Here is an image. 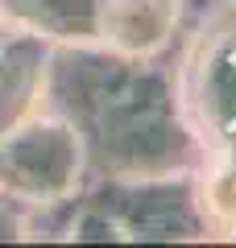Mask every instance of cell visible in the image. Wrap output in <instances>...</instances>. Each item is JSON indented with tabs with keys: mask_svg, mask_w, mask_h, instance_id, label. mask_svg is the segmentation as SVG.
<instances>
[{
	"mask_svg": "<svg viewBox=\"0 0 236 248\" xmlns=\"http://www.w3.org/2000/svg\"><path fill=\"white\" fill-rule=\"evenodd\" d=\"M42 112L75 128L87 182L207 170V149L178 104L174 42L149 58L104 42H54Z\"/></svg>",
	"mask_w": 236,
	"mask_h": 248,
	"instance_id": "6da1fadb",
	"label": "cell"
},
{
	"mask_svg": "<svg viewBox=\"0 0 236 248\" xmlns=\"http://www.w3.org/2000/svg\"><path fill=\"white\" fill-rule=\"evenodd\" d=\"M174 83L207 166L236 153V0H183Z\"/></svg>",
	"mask_w": 236,
	"mask_h": 248,
	"instance_id": "7a4b0ae2",
	"label": "cell"
},
{
	"mask_svg": "<svg viewBox=\"0 0 236 248\" xmlns=\"http://www.w3.org/2000/svg\"><path fill=\"white\" fill-rule=\"evenodd\" d=\"M79 199H83V207L104 215L120 240H133V244L211 240V223L199 195V174L96 178V182H83Z\"/></svg>",
	"mask_w": 236,
	"mask_h": 248,
	"instance_id": "3957f363",
	"label": "cell"
},
{
	"mask_svg": "<svg viewBox=\"0 0 236 248\" xmlns=\"http://www.w3.org/2000/svg\"><path fill=\"white\" fill-rule=\"evenodd\" d=\"M83 149L62 116L37 112L0 137V195L21 207H46L83 190Z\"/></svg>",
	"mask_w": 236,
	"mask_h": 248,
	"instance_id": "277c9868",
	"label": "cell"
},
{
	"mask_svg": "<svg viewBox=\"0 0 236 248\" xmlns=\"http://www.w3.org/2000/svg\"><path fill=\"white\" fill-rule=\"evenodd\" d=\"M54 42L21 25H0V137L42 112Z\"/></svg>",
	"mask_w": 236,
	"mask_h": 248,
	"instance_id": "5b68a950",
	"label": "cell"
},
{
	"mask_svg": "<svg viewBox=\"0 0 236 248\" xmlns=\"http://www.w3.org/2000/svg\"><path fill=\"white\" fill-rule=\"evenodd\" d=\"M183 25V0H104L100 42L133 58L162 54Z\"/></svg>",
	"mask_w": 236,
	"mask_h": 248,
	"instance_id": "8992f818",
	"label": "cell"
},
{
	"mask_svg": "<svg viewBox=\"0 0 236 248\" xmlns=\"http://www.w3.org/2000/svg\"><path fill=\"white\" fill-rule=\"evenodd\" d=\"M100 4L104 0H0V21L50 42H100Z\"/></svg>",
	"mask_w": 236,
	"mask_h": 248,
	"instance_id": "52a82bcc",
	"label": "cell"
},
{
	"mask_svg": "<svg viewBox=\"0 0 236 248\" xmlns=\"http://www.w3.org/2000/svg\"><path fill=\"white\" fill-rule=\"evenodd\" d=\"M0 25H4V21H0Z\"/></svg>",
	"mask_w": 236,
	"mask_h": 248,
	"instance_id": "ba28073f",
	"label": "cell"
}]
</instances>
